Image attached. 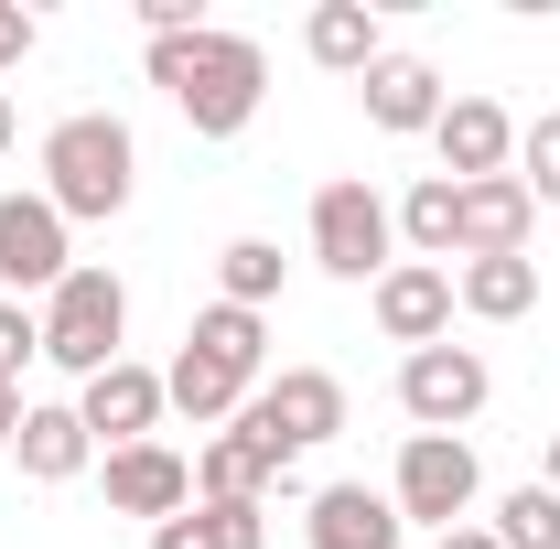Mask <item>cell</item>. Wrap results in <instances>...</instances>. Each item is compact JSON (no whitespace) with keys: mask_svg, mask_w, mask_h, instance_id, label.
Returning a JSON list of instances; mask_svg holds the SVG:
<instances>
[{"mask_svg":"<svg viewBox=\"0 0 560 549\" xmlns=\"http://www.w3.org/2000/svg\"><path fill=\"white\" fill-rule=\"evenodd\" d=\"M108 506L162 528V517H184V506H195V464H184V453H162V442H130V453H108Z\"/></svg>","mask_w":560,"mask_h":549,"instance_id":"4fadbf2b","label":"cell"},{"mask_svg":"<svg viewBox=\"0 0 560 549\" xmlns=\"http://www.w3.org/2000/svg\"><path fill=\"white\" fill-rule=\"evenodd\" d=\"M453 302L475 324H517V313H539V259H464Z\"/></svg>","mask_w":560,"mask_h":549,"instance_id":"ffe728a7","label":"cell"},{"mask_svg":"<svg viewBox=\"0 0 560 549\" xmlns=\"http://www.w3.org/2000/svg\"><path fill=\"white\" fill-rule=\"evenodd\" d=\"M377 335L388 344H442L453 335V270H431V259H399V270L377 280Z\"/></svg>","mask_w":560,"mask_h":549,"instance_id":"8fae6325","label":"cell"},{"mask_svg":"<svg viewBox=\"0 0 560 549\" xmlns=\"http://www.w3.org/2000/svg\"><path fill=\"white\" fill-rule=\"evenodd\" d=\"M302 55H313L324 75H366L377 55H388V44H377V11H366V0H324V11L302 22Z\"/></svg>","mask_w":560,"mask_h":549,"instance_id":"d6986e66","label":"cell"},{"mask_svg":"<svg viewBox=\"0 0 560 549\" xmlns=\"http://www.w3.org/2000/svg\"><path fill=\"white\" fill-rule=\"evenodd\" d=\"M22 55H33V11H22V0H0V66H22Z\"/></svg>","mask_w":560,"mask_h":549,"instance_id":"4316f807","label":"cell"},{"mask_svg":"<svg viewBox=\"0 0 560 549\" xmlns=\"http://www.w3.org/2000/svg\"><path fill=\"white\" fill-rule=\"evenodd\" d=\"M550 495H560V442H550Z\"/></svg>","mask_w":560,"mask_h":549,"instance_id":"1f68e13d","label":"cell"},{"mask_svg":"<svg viewBox=\"0 0 560 549\" xmlns=\"http://www.w3.org/2000/svg\"><path fill=\"white\" fill-rule=\"evenodd\" d=\"M22 355H44V324L22 302H0V377H22Z\"/></svg>","mask_w":560,"mask_h":549,"instance_id":"484cf974","label":"cell"},{"mask_svg":"<svg viewBox=\"0 0 560 549\" xmlns=\"http://www.w3.org/2000/svg\"><path fill=\"white\" fill-rule=\"evenodd\" d=\"M195 528H206V549H270L259 506H195Z\"/></svg>","mask_w":560,"mask_h":549,"instance_id":"d4e9b609","label":"cell"},{"mask_svg":"<svg viewBox=\"0 0 560 549\" xmlns=\"http://www.w3.org/2000/svg\"><path fill=\"white\" fill-rule=\"evenodd\" d=\"M0 151H11V97H0Z\"/></svg>","mask_w":560,"mask_h":549,"instance_id":"4dcf8cb0","label":"cell"},{"mask_svg":"<svg viewBox=\"0 0 560 549\" xmlns=\"http://www.w3.org/2000/svg\"><path fill=\"white\" fill-rule=\"evenodd\" d=\"M399 506L377 495V484H324L313 495V549H399Z\"/></svg>","mask_w":560,"mask_h":549,"instance_id":"2e32d148","label":"cell"},{"mask_svg":"<svg viewBox=\"0 0 560 549\" xmlns=\"http://www.w3.org/2000/svg\"><path fill=\"white\" fill-rule=\"evenodd\" d=\"M355 86H366V119H377V130H442V75L420 66V55H377V66L355 75Z\"/></svg>","mask_w":560,"mask_h":549,"instance_id":"9a60e30c","label":"cell"},{"mask_svg":"<svg viewBox=\"0 0 560 549\" xmlns=\"http://www.w3.org/2000/svg\"><path fill=\"white\" fill-rule=\"evenodd\" d=\"M162 410H173V399H162V377H151V366H130V355H119L108 377H86V388H75V420H86V442H108V453L151 442V420H162Z\"/></svg>","mask_w":560,"mask_h":549,"instance_id":"9c48e42d","label":"cell"},{"mask_svg":"<svg viewBox=\"0 0 560 549\" xmlns=\"http://www.w3.org/2000/svg\"><path fill=\"white\" fill-rule=\"evenodd\" d=\"M270 291H280V248L270 237H226V248H215V302L270 313Z\"/></svg>","mask_w":560,"mask_h":549,"instance_id":"7402d4cb","label":"cell"},{"mask_svg":"<svg viewBox=\"0 0 560 549\" xmlns=\"http://www.w3.org/2000/svg\"><path fill=\"white\" fill-rule=\"evenodd\" d=\"M486 399H495V377H486L475 344H420V355H399V410L420 431H464Z\"/></svg>","mask_w":560,"mask_h":549,"instance_id":"ba28073f","label":"cell"},{"mask_svg":"<svg viewBox=\"0 0 560 549\" xmlns=\"http://www.w3.org/2000/svg\"><path fill=\"white\" fill-rule=\"evenodd\" d=\"M0 442H22V388L0 377Z\"/></svg>","mask_w":560,"mask_h":549,"instance_id":"f1b7e54d","label":"cell"},{"mask_svg":"<svg viewBox=\"0 0 560 549\" xmlns=\"http://www.w3.org/2000/svg\"><path fill=\"white\" fill-rule=\"evenodd\" d=\"M33 324H44V355H55L75 388H86V377H108V366H119L130 291H119V270H86V259H75V270L44 291V313H33Z\"/></svg>","mask_w":560,"mask_h":549,"instance_id":"277c9868","label":"cell"},{"mask_svg":"<svg viewBox=\"0 0 560 549\" xmlns=\"http://www.w3.org/2000/svg\"><path fill=\"white\" fill-rule=\"evenodd\" d=\"M151 549H206V528H195V517H162V528H151Z\"/></svg>","mask_w":560,"mask_h":549,"instance_id":"83f0119b","label":"cell"},{"mask_svg":"<svg viewBox=\"0 0 560 549\" xmlns=\"http://www.w3.org/2000/svg\"><path fill=\"white\" fill-rule=\"evenodd\" d=\"M442 549H506L495 528H442Z\"/></svg>","mask_w":560,"mask_h":549,"instance_id":"f546056e","label":"cell"},{"mask_svg":"<svg viewBox=\"0 0 560 549\" xmlns=\"http://www.w3.org/2000/svg\"><path fill=\"white\" fill-rule=\"evenodd\" d=\"M388 506L420 517V528H464V506H475V442L464 431H410L399 475H388Z\"/></svg>","mask_w":560,"mask_h":549,"instance_id":"52a82bcc","label":"cell"},{"mask_svg":"<svg viewBox=\"0 0 560 549\" xmlns=\"http://www.w3.org/2000/svg\"><path fill=\"white\" fill-rule=\"evenodd\" d=\"M313 259L335 280H388L399 270V206H388L377 184H355V173L324 184V195H313Z\"/></svg>","mask_w":560,"mask_h":549,"instance_id":"5b68a950","label":"cell"},{"mask_svg":"<svg viewBox=\"0 0 560 549\" xmlns=\"http://www.w3.org/2000/svg\"><path fill=\"white\" fill-rule=\"evenodd\" d=\"M517 162H528V173H517L528 206H560V108H539V119L517 130Z\"/></svg>","mask_w":560,"mask_h":549,"instance_id":"cb8c5ba5","label":"cell"},{"mask_svg":"<svg viewBox=\"0 0 560 549\" xmlns=\"http://www.w3.org/2000/svg\"><path fill=\"white\" fill-rule=\"evenodd\" d=\"M495 539L506 549H560V495L550 484H517V495L495 506Z\"/></svg>","mask_w":560,"mask_h":549,"instance_id":"603a6c76","label":"cell"},{"mask_svg":"<svg viewBox=\"0 0 560 549\" xmlns=\"http://www.w3.org/2000/svg\"><path fill=\"white\" fill-rule=\"evenodd\" d=\"M237 431H248L270 464H291V453H313V442L346 431V377H324V366H280L270 388L237 410Z\"/></svg>","mask_w":560,"mask_h":549,"instance_id":"8992f818","label":"cell"},{"mask_svg":"<svg viewBox=\"0 0 560 549\" xmlns=\"http://www.w3.org/2000/svg\"><path fill=\"white\" fill-rule=\"evenodd\" d=\"M399 237L442 270V259H453V237H464V184H453V173H420L410 195H399Z\"/></svg>","mask_w":560,"mask_h":549,"instance_id":"44dd1931","label":"cell"},{"mask_svg":"<svg viewBox=\"0 0 560 549\" xmlns=\"http://www.w3.org/2000/svg\"><path fill=\"white\" fill-rule=\"evenodd\" d=\"M151 86L195 119V140H237L259 119V97H270V66H259V44L248 33H173V44H151Z\"/></svg>","mask_w":560,"mask_h":549,"instance_id":"6da1fadb","label":"cell"},{"mask_svg":"<svg viewBox=\"0 0 560 549\" xmlns=\"http://www.w3.org/2000/svg\"><path fill=\"white\" fill-rule=\"evenodd\" d=\"M528 184L517 173H486V184H464V237H453V259H528Z\"/></svg>","mask_w":560,"mask_h":549,"instance_id":"5bb4252c","label":"cell"},{"mask_svg":"<svg viewBox=\"0 0 560 549\" xmlns=\"http://www.w3.org/2000/svg\"><path fill=\"white\" fill-rule=\"evenodd\" d=\"M270 484H291V464H270L248 431H215L206 453H195V495H206V506H259Z\"/></svg>","mask_w":560,"mask_h":549,"instance_id":"e0dca14e","label":"cell"},{"mask_svg":"<svg viewBox=\"0 0 560 549\" xmlns=\"http://www.w3.org/2000/svg\"><path fill=\"white\" fill-rule=\"evenodd\" d=\"M431 151H442V173H453V184H486V173H506V151H517V119H506L495 97H442Z\"/></svg>","mask_w":560,"mask_h":549,"instance_id":"7c38bea8","label":"cell"},{"mask_svg":"<svg viewBox=\"0 0 560 549\" xmlns=\"http://www.w3.org/2000/svg\"><path fill=\"white\" fill-rule=\"evenodd\" d=\"M140 184V140L130 119H108V108H75L44 130V206L66 215V226H108V215L130 206Z\"/></svg>","mask_w":560,"mask_h":549,"instance_id":"7a4b0ae2","label":"cell"},{"mask_svg":"<svg viewBox=\"0 0 560 549\" xmlns=\"http://www.w3.org/2000/svg\"><path fill=\"white\" fill-rule=\"evenodd\" d=\"M259 344H270L259 313L206 302V313H195V335H184V355L162 366V399H173L184 420H237V410H248V377H259Z\"/></svg>","mask_w":560,"mask_h":549,"instance_id":"3957f363","label":"cell"},{"mask_svg":"<svg viewBox=\"0 0 560 549\" xmlns=\"http://www.w3.org/2000/svg\"><path fill=\"white\" fill-rule=\"evenodd\" d=\"M75 259H66V215L44 195H0V280L11 291H55Z\"/></svg>","mask_w":560,"mask_h":549,"instance_id":"30bf717a","label":"cell"},{"mask_svg":"<svg viewBox=\"0 0 560 549\" xmlns=\"http://www.w3.org/2000/svg\"><path fill=\"white\" fill-rule=\"evenodd\" d=\"M11 464L33 484H75L86 464H97V442H86V420L75 410H22V442H11Z\"/></svg>","mask_w":560,"mask_h":549,"instance_id":"ac0fdd59","label":"cell"}]
</instances>
